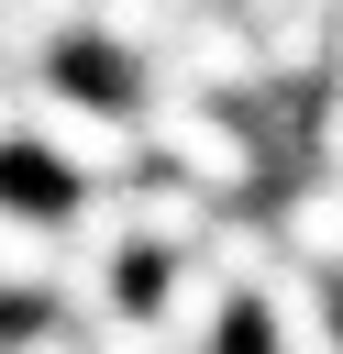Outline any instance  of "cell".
<instances>
[{"label": "cell", "instance_id": "1", "mask_svg": "<svg viewBox=\"0 0 343 354\" xmlns=\"http://www.w3.org/2000/svg\"><path fill=\"white\" fill-rule=\"evenodd\" d=\"M22 144H33L77 199L144 177V133H133V111H122V100H77V88H55V77L22 88Z\"/></svg>", "mask_w": 343, "mask_h": 354}, {"label": "cell", "instance_id": "2", "mask_svg": "<svg viewBox=\"0 0 343 354\" xmlns=\"http://www.w3.org/2000/svg\"><path fill=\"white\" fill-rule=\"evenodd\" d=\"M133 133H144V155H155L166 177H188L199 199H243V188L266 177V144H254L243 111H210V100L144 88V100H133Z\"/></svg>", "mask_w": 343, "mask_h": 354}, {"label": "cell", "instance_id": "3", "mask_svg": "<svg viewBox=\"0 0 343 354\" xmlns=\"http://www.w3.org/2000/svg\"><path fill=\"white\" fill-rule=\"evenodd\" d=\"M232 310H243V299H232L199 254H188V266H166V277H155V299H144V321H155V343H166V354H221V321H232Z\"/></svg>", "mask_w": 343, "mask_h": 354}, {"label": "cell", "instance_id": "4", "mask_svg": "<svg viewBox=\"0 0 343 354\" xmlns=\"http://www.w3.org/2000/svg\"><path fill=\"white\" fill-rule=\"evenodd\" d=\"M122 210H133V243H144V254H166V266H188V254L210 243V221H221V199H199L188 177H133V188H122Z\"/></svg>", "mask_w": 343, "mask_h": 354}, {"label": "cell", "instance_id": "5", "mask_svg": "<svg viewBox=\"0 0 343 354\" xmlns=\"http://www.w3.org/2000/svg\"><path fill=\"white\" fill-rule=\"evenodd\" d=\"M266 232H277V266H299V277H343V177L288 188Z\"/></svg>", "mask_w": 343, "mask_h": 354}, {"label": "cell", "instance_id": "6", "mask_svg": "<svg viewBox=\"0 0 343 354\" xmlns=\"http://www.w3.org/2000/svg\"><path fill=\"white\" fill-rule=\"evenodd\" d=\"M0 288H22V299L55 288V221L22 210V199H0Z\"/></svg>", "mask_w": 343, "mask_h": 354}, {"label": "cell", "instance_id": "7", "mask_svg": "<svg viewBox=\"0 0 343 354\" xmlns=\"http://www.w3.org/2000/svg\"><path fill=\"white\" fill-rule=\"evenodd\" d=\"M77 354H166V343H155V321L122 299V310H100V321L77 332Z\"/></svg>", "mask_w": 343, "mask_h": 354}, {"label": "cell", "instance_id": "8", "mask_svg": "<svg viewBox=\"0 0 343 354\" xmlns=\"http://www.w3.org/2000/svg\"><path fill=\"white\" fill-rule=\"evenodd\" d=\"M0 11H22V22L55 33V44H66V22H89V0H0Z\"/></svg>", "mask_w": 343, "mask_h": 354}, {"label": "cell", "instance_id": "9", "mask_svg": "<svg viewBox=\"0 0 343 354\" xmlns=\"http://www.w3.org/2000/svg\"><path fill=\"white\" fill-rule=\"evenodd\" d=\"M0 354H77V332H66V321H44V332H22V343H0Z\"/></svg>", "mask_w": 343, "mask_h": 354}, {"label": "cell", "instance_id": "10", "mask_svg": "<svg viewBox=\"0 0 343 354\" xmlns=\"http://www.w3.org/2000/svg\"><path fill=\"white\" fill-rule=\"evenodd\" d=\"M11 144H22V88L0 77V155H11Z\"/></svg>", "mask_w": 343, "mask_h": 354}, {"label": "cell", "instance_id": "11", "mask_svg": "<svg viewBox=\"0 0 343 354\" xmlns=\"http://www.w3.org/2000/svg\"><path fill=\"white\" fill-rule=\"evenodd\" d=\"M332 288H343V277H332Z\"/></svg>", "mask_w": 343, "mask_h": 354}]
</instances>
